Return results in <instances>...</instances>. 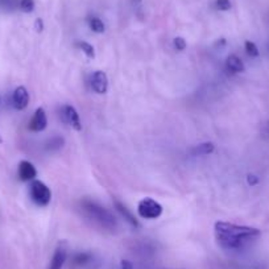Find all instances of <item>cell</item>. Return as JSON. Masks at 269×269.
I'll return each instance as SVG.
<instances>
[{"label":"cell","instance_id":"obj_1","mask_svg":"<svg viewBox=\"0 0 269 269\" xmlns=\"http://www.w3.org/2000/svg\"><path fill=\"white\" fill-rule=\"evenodd\" d=\"M82 207H83V211L87 214V216L98 222L100 226L106 227L108 230L116 228V219L113 218L112 214L107 211L104 207L98 205L96 202L86 199V201L82 202Z\"/></svg>","mask_w":269,"mask_h":269},{"label":"cell","instance_id":"obj_2","mask_svg":"<svg viewBox=\"0 0 269 269\" xmlns=\"http://www.w3.org/2000/svg\"><path fill=\"white\" fill-rule=\"evenodd\" d=\"M216 232H223V234L232 235V236L244 237V239H253L260 235V231L253 227L237 226L234 223H227V222H216L215 223Z\"/></svg>","mask_w":269,"mask_h":269},{"label":"cell","instance_id":"obj_3","mask_svg":"<svg viewBox=\"0 0 269 269\" xmlns=\"http://www.w3.org/2000/svg\"><path fill=\"white\" fill-rule=\"evenodd\" d=\"M29 194H31V198L35 202L37 206H41V207H45L50 203V199H52V191L50 189L44 184L43 181L33 180L31 182V186H29Z\"/></svg>","mask_w":269,"mask_h":269},{"label":"cell","instance_id":"obj_4","mask_svg":"<svg viewBox=\"0 0 269 269\" xmlns=\"http://www.w3.org/2000/svg\"><path fill=\"white\" fill-rule=\"evenodd\" d=\"M139 215L144 219H157L163 214V206L152 198H144L138 205Z\"/></svg>","mask_w":269,"mask_h":269},{"label":"cell","instance_id":"obj_5","mask_svg":"<svg viewBox=\"0 0 269 269\" xmlns=\"http://www.w3.org/2000/svg\"><path fill=\"white\" fill-rule=\"evenodd\" d=\"M216 240H218V244L223 249H227V251H239L241 248H244L251 239L232 236V235L223 234V232H216Z\"/></svg>","mask_w":269,"mask_h":269},{"label":"cell","instance_id":"obj_6","mask_svg":"<svg viewBox=\"0 0 269 269\" xmlns=\"http://www.w3.org/2000/svg\"><path fill=\"white\" fill-rule=\"evenodd\" d=\"M48 125V119H46V113L44 108H37L33 113L32 119L29 121V129L32 132H43Z\"/></svg>","mask_w":269,"mask_h":269},{"label":"cell","instance_id":"obj_7","mask_svg":"<svg viewBox=\"0 0 269 269\" xmlns=\"http://www.w3.org/2000/svg\"><path fill=\"white\" fill-rule=\"evenodd\" d=\"M12 103L16 110L23 111L25 110L29 104V92L25 89L24 86H19L18 89L14 91L12 95Z\"/></svg>","mask_w":269,"mask_h":269},{"label":"cell","instance_id":"obj_8","mask_svg":"<svg viewBox=\"0 0 269 269\" xmlns=\"http://www.w3.org/2000/svg\"><path fill=\"white\" fill-rule=\"evenodd\" d=\"M92 90L98 94H104L108 90V78L106 73L103 71H95L91 77Z\"/></svg>","mask_w":269,"mask_h":269},{"label":"cell","instance_id":"obj_9","mask_svg":"<svg viewBox=\"0 0 269 269\" xmlns=\"http://www.w3.org/2000/svg\"><path fill=\"white\" fill-rule=\"evenodd\" d=\"M37 176V170L29 161H22L19 164V177L22 181H33Z\"/></svg>","mask_w":269,"mask_h":269},{"label":"cell","instance_id":"obj_10","mask_svg":"<svg viewBox=\"0 0 269 269\" xmlns=\"http://www.w3.org/2000/svg\"><path fill=\"white\" fill-rule=\"evenodd\" d=\"M65 117H66L67 123L70 124L75 131H81L82 129L81 119H79L78 112H77V110H75L74 107L65 106Z\"/></svg>","mask_w":269,"mask_h":269},{"label":"cell","instance_id":"obj_11","mask_svg":"<svg viewBox=\"0 0 269 269\" xmlns=\"http://www.w3.org/2000/svg\"><path fill=\"white\" fill-rule=\"evenodd\" d=\"M66 249L62 247L57 248L56 252H54L53 257H52V261H50V265L48 269H62L65 261H66Z\"/></svg>","mask_w":269,"mask_h":269},{"label":"cell","instance_id":"obj_12","mask_svg":"<svg viewBox=\"0 0 269 269\" xmlns=\"http://www.w3.org/2000/svg\"><path fill=\"white\" fill-rule=\"evenodd\" d=\"M226 66L227 70L231 71V73H243L245 70V66L243 64V61L239 58L237 56L232 54L227 58L226 61Z\"/></svg>","mask_w":269,"mask_h":269},{"label":"cell","instance_id":"obj_13","mask_svg":"<svg viewBox=\"0 0 269 269\" xmlns=\"http://www.w3.org/2000/svg\"><path fill=\"white\" fill-rule=\"evenodd\" d=\"M115 207H116V210L119 211V213H120V215L123 216L124 219L127 220L128 223L131 224V226L140 227V224H139L138 219L134 218L133 214H132L131 211H129V210H128L127 207H125V206L123 205V203H120L119 201H115Z\"/></svg>","mask_w":269,"mask_h":269},{"label":"cell","instance_id":"obj_14","mask_svg":"<svg viewBox=\"0 0 269 269\" xmlns=\"http://www.w3.org/2000/svg\"><path fill=\"white\" fill-rule=\"evenodd\" d=\"M73 264L74 266H78V268H86V266H91L94 264V257L90 253H86V252H81V253H77L73 258Z\"/></svg>","mask_w":269,"mask_h":269},{"label":"cell","instance_id":"obj_15","mask_svg":"<svg viewBox=\"0 0 269 269\" xmlns=\"http://www.w3.org/2000/svg\"><path fill=\"white\" fill-rule=\"evenodd\" d=\"M214 149H215V147H214L213 143H202V144H199L194 149V155H197V156H206V155L213 153Z\"/></svg>","mask_w":269,"mask_h":269},{"label":"cell","instance_id":"obj_16","mask_svg":"<svg viewBox=\"0 0 269 269\" xmlns=\"http://www.w3.org/2000/svg\"><path fill=\"white\" fill-rule=\"evenodd\" d=\"M89 25H90V28H91L92 32H95V33L104 32V24H103V22L100 20V19L91 18L89 20Z\"/></svg>","mask_w":269,"mask_h":269},{"label":"cell","instance_id":"obj_17","mask_svg":"<svg viewBox=\"0 0 269 269\" xmlns=\"http://www.w3.org/2000/svg\"><path fill=\"white\" fill-rule=\"evenodd\" d=\"M78 45L79 49L86 54V56L89 57V58H94L95 57V50H94V46L91 44L86 43V41H81V43L77 44Z\"/></svg>","mask_w":269,"mask_h":269},{"label":"cell","instance_id":"obj_18","mask_svg":"<svg viewBox=\"0 0 269 269\" xmlns=\"http://www.w3.org/2000/svg\"><path fill=\"white\" fill-rule=\"evenodd\" d=\"M245 50H247V54L249 57H258L260 52H258V48L256 46L255 43L252 41H245Z\"/></svg>","mask_w":269,"mask_h":269},{"label":"cell","instance_id":"obj_19","mask_svg":"<svg viewBox=\"0 0 269 269\" xmlns=\"http://www.w3.org/2000/svg\"><path fill=\"white\" fill-rule=\"evenodd\" d=\"M35 0H22L20 2V10L25 14H29L35 10Z\"/></svg>","mask_w":269,"mask_h":269},{"label":"cell","instance_id":"obj_20","mask_svg":"<svg viewBox=\"0 0 269 269\" xmlns=\"http://www.w3.org/2000/svg\"><path fill=\"white\" fill-rule=\"evenodd\" d=\"M173 45L174 48L177 50H180V52L186 49V41H185L182 37H176V39L173 40Z\"/></svg>","mask_w":269,"mask_h":269},{"label":"cell","instance_id":"obj_21","mask_svg":"<svg viewBox=\"0 0 269 269\" xmlns=\"http://www.w3.org/2000/svg\"><path fill=\"white\" fill-rule=\"evenodd\" d=\"M216 8L220 11H228L231 8L230 0H216Z\"/></svg>","mask_w":269,"mask_h":269},{"label":"cell","instance_id":"obj_22","mask_svg":"<svg viewBox=\"0 0 269 269\" xmlns=\"http://www.w3.org/2000/svg\"><path fill=\"white\" fill-rule=\"evenodd\" d=\"M62 144H64V139H62V138H54L49 142V147H48V148H49V149H58V148H61V147H62Z\"/></svg>","mask_w":269,"mask_h":269},{"label":"cell","instance_id":"obj_23","mask_svg":"<svg viewBox=\"0 0 269 269\" xmlns=\"http://www.w3.org/2000/svg\"><path fill=\"white\" fill-rule=\"evenodd\" d=\"M247 182L248 185H251V186H255V185L258 184V177L255 176V174H248L247 176Z\"/></svg>","mask_w":269,"mask_h":269},{"label":"cell","instance_id":"obj_24","mask_svg":"<svg viewBox=\"0 0 269 269\" xmlns=\"http://www.w3.org/2000/svg\"><path fill=\"white\" fill-rule=\"evenodd\" d=\"M35 28L37 32H43V29H44V22L41 20V19H37L35 23Z\"/></svg>","mask_w":269,"mask_h":269},{"label":"cell","instance_id":"obj_25","mask_svg":"<svg viewBox=\"0 0 269 269\" xmlns=\"http://www.w3.org/2000/svg\"><path fill=\"white\" fill-rule=\"evenodd\" d=\"M120 269H133V265H132L131 261L123 260V261L120 262Z\"/></svg>","mask_w":269,"mask_h":269},{"label":"cell","instance_id":"obj_26","mask_svg":"<svg viewBox=\"0 0 269 269\" xmlns=\"http://www.w3.org/2000/svg\"><path fill=\"white\" fill-rule=\"evenodd\" d=\"M0 143H3V140H2V138H0Z\"/></svg>","mask_w":269,"mask_h":269}]
</instances>
